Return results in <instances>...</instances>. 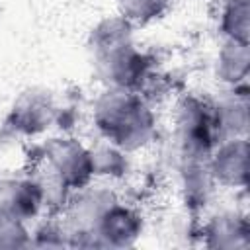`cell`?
<instances>
[{"label": "cell", "instance_id": "cell-1", "mask_svg": "<svg viewBox=\"0 0 250 250\" xmlns=\"http://www.w3.org/2000/svg\"><path fill=\"white\" fill-rule=\"evenodd\" d=\"M92 64L104 86L141 90L156 68L154 57L135 41V27L119 14L102 18L88 33Z\"/></svg>", "mask_w": 250, "mask_h": 250}, {"label": "cell", "instance_id": "cell-2", "mask_svg": "<svg viewBox=\"0 0 250 250\" xmlns=\"http://www.w3.org/2000/svg\"><path fill=\"white\" fill-rule=\"evenodd\" d=\"M90 119L98 137L129 154L148 148L158 137L154 105L137 90L104 86L90 105Z\"/></svg>", "mask_w": 250, "mask_h": 250}, {"label": "cell", "instance_id": "cell-3", "mask_svg": "<svg viewBox=\"0 0 250 250\" xmlns=\"http://www.w3.org/2000/svg\"><path fill=\"white\" fill-rule=\"evenodd\" d=\"M172 131L178 156L207 160L219 143L211 98L193 92L178 94L172 105Z\"/></svg>", "mask_w": 250, "mask_h": 250}, {"label": "cell", "instance_id": "cell-4", "mask_svg": "<svg viewBox=\"0 0 250 250\" xmlns=\"http://www.w3.org/2000/svg\"><path fill=\"white\" fill-rule=\"evenodd\" d=\"M119 199V193L94 180L92 184L76 189L66 199L64 207L57 213L72 238V248H94V230L104 211Z\"/></svg>", "mask_w": 250, "mask_h": 250}, {"label": "cell", "instance_id": "cell-5", "mask_svg": "<svg viewBox=\"0 0 250 250\" xmlns=\"http://www.w3.org/2000/svg\"><path fill=\"white\" fill-rule=\"evenodd\" d=\"M62 107L45 88H25L12 102L4 119V129L16 137L33 139L61 123Z\"/></svg>", "mask_w": 250, "mask_h": 250}, {"label": "cell", "instance_id": "cell-6", "mask_svg": "<svg viewBox=\"0 0 250 250\" xmlns=\"http://www.w3.org/2000/svg\"><path fill=\"white\" fill-rule=\"evenodd\" d=\"M41 156L64 180L70 191H76L94 182V166L90 145L70 133L55 135L37 145Z\"/></svg>", "mask_w": 250, "mask_h": 250}, {"label": "cell", "instance_id": "cell-7", "mask_svg": "<svg viewBox=\"0 0 250 250\" xmlns=\"http://www.w3.org/2000/svg\"><path fill=\"white\" fill-rule=\"evenodd\" d=\"M207 170L217 189L246 191L250 172V143L248 137L219 141L207 156Z\"/></svg>", "mask_w": 250, "mask_h": 250}, {"label": "cell", "instance_id": "cell-8", "mask_svg": "<svg viewBox=\"0 0 250 250\" xmlns=\"http://www.w3.org/2000/svg\"><path fill=\"white\" fill-rule=\"evenodd\" d=\"M145 232V215L133 203L113 201L100 217L94 230V248H131Z\"/></svg>", "mask_w": 250, "mask_h": 250}, {"label": "cell", "instance_id": "cell-9", "mask_svg": "<svg viewBox=\"0 0 250 250\" xmlns=\"http://www.w3.org/2000/svg\"><path fill=\"white\" fill-rule=\"evenodd\" d=\"M199 244L213 250L250 248V219L244 209H221L195 227Z\"/></svg>", "mask_w": 250, "mask_h": 250}, {"label": "cell", "instance_id": "cell-10", "mask_svg": "<svg viewBox=\"0 0 250 250\" xmlns=\"http://www.w3.org/2000/svg\"><path fill=\"white\" fill-rule=\"evenodd\" d=\"M215 127L219 141L234 139V137H248L250 125V98H248V84L225 88L219 98L211 100Z\"/></svg>", "mask_w": 250, "mask_h": 250}, {"label": "cell", "instance_id": "cell-11", "mask_svg": "<svg viewBox=\"0 0 250 250\" xmlns=\"http://www.w3.org/2000/svg\"><path fill=\"white\" fill-rule=\"evenodd\" d=\"M178 176L186 209L193 215L205 211L217 191V186L207 170V160L178 156Z\"/></svg>", "mask_w": 250, "mask_h": 250}, {"label": "cell", "instance_id": "cell-12", "mask_svg": "<svg viewBox=\"0 0 250 250\" xmlns=\"http://www.w3.org/2000/svg\"><path fill=\"white\" fill-rule=\"evenodd\" d=\"M250 74V43L223 39L215 57V76L223 88L248 84Z\"/></svg>", "mask_w": 250, "mask_h": 250}, {"label": "cell", "instance_id": "cell-13", "mask_svg": "<svg viewBox=\"0 0 250 250\" xmlns=\"http://www.w3.org/2000/svg\"><path fill=\"white\" fill-rule=\"evenodd\" d=\"M27 174L37 182V186L41 188V193H43V199H45V209H47V215H57L66 199L70 197V188L64 184V180L53 170V166L41 156L39 148L35 146V156L31 158L29 162V170Z\"/></svg>", "mask_w": 250, "mask_h": 250}, {"label": "cell", "instance_id": "cell-14", "mask_svg": "<svg viewBox=\"0 0 250 250\" xmlns=\"http://www.w3.org/2000/svg\"><path fill=\"white\" fill-rule=\"evenodd\" d=\"M6 211L12 213L16 219L23 221L25 225L35 223L41 215H47L41 188L27 172L23 176H16Z\"/></svg>", "mask_w": 250, "mask_h": 250}, {"label": "cell", "instance_id": "cell-15", "mask_svg": "<svg viewBox=\"0 0 250 250\" xmlns=\"http://www.w3.org/2000/svg\"><path fill=\"white\" fill-rule=\"evenodd\" d=\"M90 154L94 166V180L119 182L125 180L131 172V154L102 137H98V141L90 145Z\"/></svg>", "mask_w": 250, "mask_h": 250}, {"label": "cell", "instance_id": "cell-16", "mask_svg": "<svg viewBox=\"0 0 250 250\" xmlns=\"http://www.w3.org/2000/svg\"><path fill=\"white\" fill-rule=\"evenodd\" d=\"M174 4L176 0H115L117 14L135 29L162 20L172 12Z\"/></svg>", "mask_w": 250, "mask_h": 250}, {"label": "cell", "instance_id": "cell-17", "mask_svg": "<svg viewBox=\"0 0 250 250\" xmlns=\"http://www.w3.org/2000/svg\"><path fill=\"white\" fill-rule=\"evenodd\" d=\"M219 31L223 39L250 43V2L221 0Z\"/></svg>", "mask_w": 250, "mask_h": 250}, {"label": "cell", "instance_id": "cell-18", "mask_svg": "<svg viewBox=\"0 0 250 250\" xmlns=\"http://www.w3.org/2000/svg\"><path fill=\"white\" fill-rule=\"evenodd\" d=\"M31 246L35 248H72V238L57 215H49L35 230H31Z\"/></svg>", "mask_w": 250, "mask_h": 250}, {"label": "cell", "instance_id": "cell-19", "mask_svg": "<svg viewBox=\"0 0 250 250\" xmlns=\"http://www.w3.org/2000/svg\"><path fill=\"white\" fill-rule=\"evenodd\" d=\"M31 229L12 213L0 209V248H29Z\"/></svg>", "mask_w": 250, "mask_h": 250}]
</instances>
